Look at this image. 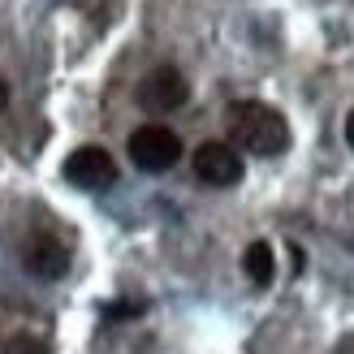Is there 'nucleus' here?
I'll return each mask as SVG.
<instances>
[{
  "instance_id": "obj_1",
  "label": "nucleus",
  "mask_w": 354,
  "mask_h": 354,
  "mask_svg": "<svg viewBox=\"0 0 354 354\" xmlns=\"http://www.w3.org/2000/svg\"><path fill=\"white\" fill-rule=\"evenodd\" d=\"M225 126H229V147L234 151L242 147V151H255V156H281L290 147V126L272 104H259V100L229 104Z\"/></svg>"
},
{
  "instance_id": "obj_2",
  "label": "nucleus",
  "mask_w": 354,
  "mask_h": 354,
  "mask_svg": "<svg viewBox=\"0 0 354 354\" xmlns=\"http://www.w3.org/2000/svg\"><path fill=\"white\" fill-rule=\"evenodd\" d=\"M130 160L143 173H165L182 160V138L169 126H138L130 134Z\"/></svg>"
},
{
  "instance_id": "obj_3",
  "label": "nucleus",
  "mask_w": 354,
  "mask_h": 354,
  "mask_svg": "<svg viewBox=\"0 0 354 354\" xmlns=\"http://www.w3.org/2000/svg\"><path fill=\"white\" fill-rule=\"evenodd\" d=\"M134 100H138V109L143 113H173V109H182V104L190 100V82L177 74L173 65H160V69H151V74L138 82V91H134Z\"/></svg>"
},
{
  "instance_id": "obj_4",
  "label": "nucleus",
  "mask_w": 354,
  "mask_h": 354,
  "mask_svg": "<svg viewBox=\"0 0 354 354\" xmlns=\"http://www.w3.org/2000/svg\"><path fill=\"white\" fill-rule=\"evenodd\" d=\"M65 177L82 190H104V186L117 182V160L95 143L78 147V151H69V160H65Z\"/></svg>"
},
{
  "instance_id": "obj_5",
  "label": "nucleus",
  "mask_w": 354,
  "mask_h": 354,
  "mask_svg": "<svg viewBox=\"0 0 354 354\" xmlns=\"http://www.w3.org/2000/svg\"><path fill=\"white\" fill-rule=\"evenodd\" d=\"M194 173L207 186H238L242 182V156L229 143H199L194 147Z\"/></svg>"
},
{
  "instance_id": "obj_6",
  "label": "nucleus",
  "mask_w": 354,
  "mask_h": 354,
  "mask_svg": "<svg viewBox=\"0 0 354 354\" xmlns=\"http://www.w3.org/2000/svg\"><path fill=\"white\" fill-rule=\"evenodd\" d=\"M22 263H26V272H35L39 281H57V277L69 268V251H65L61 238L35 234V238L22 246Z\"/></svg>"
},
{
  "instance_id": "obj_7",
  "label": "nucleus",
  "mask_w": 354,
  "mask_h": 354,
  "mask_svg": "<svg viewBox=\"0 0 354 354\" xmlns=\"http://www.w3.org/2000/svg\"><path fill=\"white\" fill-rule=\"evenodd\" d=\"M242 268H246V277H251L255 286H272V277H277L272 246L268 242H251V246H246V255H242Z\"/></svg>"
},
{
  "instance_id": "obj_8",
  "label": "nucleus",
  "mask_w": 354,
  "mask_h": 354,
  "mask_svg": "<svg viewBox=\"0 0 354 354\" xmlns=\"http://www.w3.org/2000/svg\"><path fill=\"white\" fill-rule=\"evenodd\" d=\"M5 354H48V346L39 337H30V333H17V337L5 342Z\"/></svg>"
},
{
  "instance_id": "obj_9",
  "label": "nucleus",
  "mask_w": 354,
  "mask_h": 354,
  "mask_svg": "<svg viewBox=\"0 0 354 354\" xmlns=\"http://www.w3.org/2000/svg\"><path fill=\"white\" fill-rule=\"evenodd\" d=\"M5 109H9V82L0 78V113H5Z\"/></svg>"
},
{
  "instance_id": "obj_10",
  "label": "nucleus",
  "mask_w": 354,
  "mask_h": 354,
  "mask_svg": "<svg viewBox=\"0 0 354 354\" xmlns=\"http://www.w3.org/2000/svg\"><path fill=\"white\" fill-rule=\"evenodd\" d=\"M346 143H350V147H354V113H350V117H346Z\"/></svg>"
}]
</instances>
